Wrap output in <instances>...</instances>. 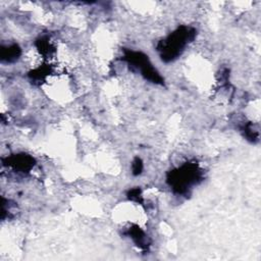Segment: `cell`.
<instances>
[{
	"instance_id": "cell-1",
	"label": "cell",
	"mask_w": 261,
	"mask_h": 261,
	"mask_svg": "<svg viewBox=\"0 0 261 261\" xmlns=\"http://www.w3.org/2000/svg\"><path fill=\"white\" fill-rule=\"evenodd\" d=\"M194 30L186 27H180L172 35H170L162 43L161 51L162 58L166 60H172L180 53V50L185 47L188 40L192 39Z\"/></svg>"
}]
</instances>
